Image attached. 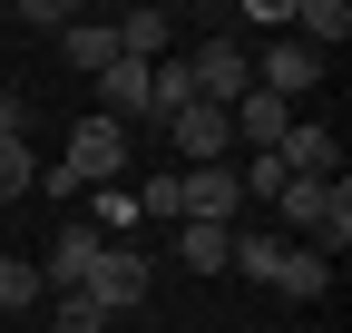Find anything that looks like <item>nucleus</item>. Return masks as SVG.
Wrapping results in <instances>:
<instances>
[{"label": "nucleus", "instance_id": "nucleus-1", "mask_svg": "<svg viewBox=\"0 0 352 333\" xmlns=\"http://www.w3.org/2000/svg\"><path fill=\"white\" fill-rule=\"evenodd\" d=\"M274 235H284V245L303 235V245L333 265L342 245H352V186H342V177H294V186L274 196Z\"/></svg>", "mask_w": 352, "mask_h": 333}, {"label": "nucleus", "instance_id": "nucleus-2", "mask_svg": "<svg viewBox=\"0 0 352 333\" xmlns=\"http://www.w3.org/2000/svg\"><path fill=\"white\" fill-rule=\"evenodd\" d=\"M78 294L98 304L108 323H118V314H138V304H147V255H138V245H98V265H88Z\"/></svg>", "mask_w": 352, "mask_h": 333}, {"label": "nucleus", "instance_id": "nucleus-3", "mask_svg": "<svg viewBox=\"0 0 352 333\" xmlns=\"http://www.w3.org/2000/svg\"><path fill=\"white\" fill-rule=\"evenodd\" d=\"M186 78H196L206 108H235L254 89V59H245V39H206V50H186Z\"/></svg>", "mask_w": 352, "mask_h": 333}, {"label": "nucleus", "instance_id": "nucleus-4", "mask_svg": "<svg viewBox=\"0 0 352 333\" xmlns=\"http://www.w3.org/2000/svg\"><path fill=\"white\" fill-rule=\"evenodd\" d=\"M59 166H69L78 186H108L118 166H127V128H118V118H98V108H88L78 128H69V157H59Z\"/></svg>", "mask_w": 352, "mask_h": 333}, {"label": "nucleus", "instance_id": "nucleus-5", "mask_svg": "<svg viewBox=\"0 0 352 333\" xmlns=\"http://www.w3.org/2000/svg\"><path fill=\"white\" fill-rule=\"evenodd\" d=\"M314 78H323V50H303V39L284 30V39H274V50H264V69H254V89L294 108V98H314Z\"/></svg>", "mask_w": 352, "mask_h": 333}, {"label": "nucleus", "instance_id": "nucleus-6", "mask_svg": "<svg viewBox=\"0 0 352 333\" xmlns=\"http://www.w3.org/2000/svg\"><path fill=\"white\" fill-rule=\"evenodd\" d=\"M166 128H176V157H186V166H235V128H226V108H186V118H166Z\"/></svg>", "mask_w": 352, "mask_h": 333}, {"label": "nucleus", "instance_id": "nucleus-7", "mask_svg": "<svg viewBox=\"0 0 352 333\" xmlns=\"http://www.w3.org/2000/svg\"><path fill=\"white\" fill-rule=\"evenodd\" d=\"M98 245H108L98 226H78V216H69V226H59V245H50V265H39V284L78 294V284H88V265H98Z\"/></svg>", "mask_w": 352, "mask_h": 333}, {"label": "nucleus", "instance_id": "nucleus-8", "mask_svg": "<svg viewBox=\"0 0 352 333\" xmlns=\"http://www.w3.org/2000/svg\"><path fill=\"white\" fill-rule=\"evenodd\" d=\"M274 157H284V177H342V147H333V128H314V118H294Z\"/></svg>", "mask_w": 352, "mask_h": 333}, {"label": "nucleus", "instance_id": "nucleus-9", "mask_svg": "<svg viewBox=\"0 0 352 333\" xmlns=\"http://www.w3.org/2000/svg\"><path fill=\"white\" fill-rule=\"evenodd\" d=\"M108 30H118V59H147V69L176 50V20H166V10H118Z\"/></svg>", "mask_w": 352, "mask_h": 333}, {"label": "nucleus", "instance_id": "nucleus-10", "mask_svg": "<svg viewBox=\"0 0 352 333\" xmlns=\"http://www.w3.org/2000/svg\"><path fill=\"white\" fill-rule=\"evenodd\" d=\"M323 284H333V265L314 255V245H284V265H274V284H264V294H284V304H323Z\"/></svg>", "mask_w": 352, "mask_h": 333}, {"label": "nucleus", "instance_id": "nucleus-11", "mask_svg": "<svg viewBox=\"0 0 352 333\" xmlns=\"http://www.w3.org/2000/svg\"><path fill=\"white\" fill-rule=\"evenodd\" d=\"M274 265H284V235H274V226H254V216H235V255H226V275L274 284Z\"/></svg>", "mask_w": 352, "mask_h": 333}, {"label": "nucleus", "instance_id": "nucleus-12", "mask_svg": "<svg viewBox=\"0 0 352 333\" xmlns=\"http://www.w3.org/2000/svg\"><path fill=\"white\" fill-rule=\"evenodd\" d=\"M294 39L303 50H342L352 39V0H294Z\"/></svg>", "mask_w": 352, "mask_h": 333}, {"label": "nucleus", "instance_id": "nucleus-13", "mask_svg": "<svg viewBox=\"0 0 352 333\" xmlns=\"http://www.w3.org/2000/svg\"><path fill=\"white\" fill-rule=\"evenodd\" d=\"M59 59H69V69H88V78H98V69L118 59V30H108V20H88V10H78V20L59 30Z\"/></svg>", "mask_w": 352, "mask_h": 333}, {"label": "nucleus", "instance_id": "nucleus-14", "mask_svg": "<svg viewBox=\"0 0 352 333\" xmlns=\"http://www.w3.org/2000/svg\"><path fill=\"white\" fill-rule=\"evenodd\" d=\"M98 98H108L118 128H127V118H147V59H108V69H98Z\"/></svg>", "mask_w": 352, "mask_h": 333}, {"label": "nucleus", "instance_id": "nucleus-15", "mask_svg": "<svg viewBox=\"0 0 352 333\" xmlns=\"http://www.w3.org/2000/svg\"><path fill=\"white\" fill-rule=\"evenodd\" d=\"M196 108V78H186V50H166L157 69H147V118H186Z\"/></svg>", "mask_w": 352, "mask_h": 333}, {"label": "nucleus", "instance_id": "nucleus-16", "mask_svg": "<svg viewBox=\"0 0 352 333\" xmlns=\"http://www.w3.org/2000/svg\"><path fill=\"white\" fill-rule=\"evenodd\" d=\"M226 255H235V226H176V265L186 275H226Z\"/></svg>", "mask_w": 352, "mask_h": 333}, {"label": "nucleus", "instance_id": "nucleus-17", "mask_svg": "<svg viewBox=\"0 0 352 333\" xmlns=\"http://www.w3.org/2000/svg\"><path fill=\"white\" fill-rule=\"evenodd\" d=\"M39 265H20V255H0V323H20V314H39Z\"/></svg>", "mask_w": 352, "mask_h": 333}, {"label": "nucleus", "instance_id": "nucleus-18", "mask_svg": "<svg viewBox=\"0 0 352 333\" xmlns=\"http://www.w3.org/2000/svg\"><path fill=\"white\" fill-rule=\"evenodd\" d=\"M30 186H39V157H30V147H0V216H10Z\"/></svg>", "mask_w": 352, "mask_h": 333}, {"label": "nucleus", "instance_id": "nucleus-19", "mask_svg": "<svg viewBox=\"0 0 352 333\" xmlns=\"http://www.w3.org/2000/svg\"><path fill=\"white\" fill-rule=\"evenodd\" d=\"M50 333H108V314L88 304V294H59V304H50Z\"/></svg>", "mask_w": 352, "mask_h": 333}, {"label": "nucleus", "instance_id": "nucleus-20", "mask_svg": "<svg viewBox=\"0 0 352 333\" xmlns=\"http://www.w3.org/2000/svg\"><path fill=\"white\" fill-rule=\"evenodd\" d=\"M78 0H20V30H69Z\"/></svg>", "mask_w": 352, "mask_h": 333}, {"label": "nucleus", "instance_id": "nucleus-21", "mask_svg": "<svg viewBox=\"0 0 352 333\" xmlns=\"http://www.w3.org/2000/svg\"><path fill=\"white\" fill-rule=\"evenodd\" d=\"M245 30H294V0H245Z\"/></svg>", "mask_w": 352, "mask_h": 333}, {"label": "nucleus", "instance_id": "nucleus-22", "mask_svg": "<svg viewBox=\"0 0 352 333\" xmlns=\"http://www.w3.org/2000/svg\"><path fill=\"white\" fill-rule=\"evenodd\" d=\"M0 147H20V98L0 89Z\"/></svg>", "mask_w": 352, "mask_h": 333}, {"label": "nucleus", "instance_id": "nucleus-23", "mask_svg": "<svg viewBox=\"0 0 352 333\" xmlns=\"http://www.w3.org/2000/svg\"><path fill=\"white\" fill-rule=\"evenodd\" d=\"M0 255H10V226H0Z\"/></svg>", "mask_w": 352, "mask_h": 333}]
</instances>
